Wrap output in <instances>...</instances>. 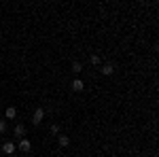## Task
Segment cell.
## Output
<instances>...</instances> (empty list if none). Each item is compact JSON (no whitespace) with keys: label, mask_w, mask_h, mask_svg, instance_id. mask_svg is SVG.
<instances>
[{"label":"cell","mask_w":159,"mask_h":157,"mask_svg":"<svg viewBox=\"0 0 159 157\" xmlns=\"http://www.w3.org/2000/svg\"><path fill=\"white\" fill-rule=\"evenodd\" d=\"M83 89H85V83H83L79 76H76V79L72 81V91H83Z\"/></svg>","instance_id":"cell-5"},{"label":"cell","mask_w":159,"mask_h":157,"mask_svg":"<svg viewBox=\"0 0 159 157\" xmlns=\"http://www.w3.org/2000/svg\"><path fill=\"white\" fill-rule=\"evenodd\" d=\"M15 149H17V146L13 145L11 140H7V142H2V153H4V155H13V153H15Z\"/></svg>","instance_id":"cell-2"},{"label":"cell","mask_w":159,"mask_h":157,"mask_svg":"<svg viewBox=\"0 0 159 157\" xmlns=\"http://www.w3.org/2000/svg\"><path fill=\"white\" fill-rule=\"evenodd\" d=\"M89 62H91V64H93V66H100V64H102V58H100L98 53H93V55H91V58H89Z\"/></svg>","instance_id":"cell-9"},{"label":"cell","mask_w":159,"mask_h":157,"mask_svg":"<svg viewBox=\"0 0 159 157\" xmlns=\"http://www.w3.org/2000/svg\"><path fill=\"white\" fill-rule=\"evenodd\" d=\"M7 132V119H0V134Z\"/></svg>","instance_id":"cell-12"},{"label":"cell","mask_w":159,"mask_h":157,"mask_svg":"<svg viewBox=\"0 0 159 157\" xmlns=\"http://www.w3.org/2000/svg\"><path fill=\"white\" fill-rule=\"evenodd\" d=\"M57 145H60L61 149H64V146H68V145H70V138H68V136H64V134H60V136H57Z\"/></svg>","instance_id":"cell-7"},{"label":"cell","mask_w":159,"mask_h":157,"mask_svg":"<svg viewBox=\"0 0 159 157\" xmlns=\"http://www.w3.org/2000/svg\"><path fill=\"white\" fill-rule=\"evenodd\" d=\"M51 134H57V136H60V125H57V123H51Z\"/></svg>","instance_id":"cell-11"},{"label":"cell","mask_w":159,"mask_h":157,"mask_svg":"<svg viewBox=\"0 0 159 157\" xmlns=\"http://www.w3.org/2000/svg\"><path fill=\"white\" fill-rule=\"evenodd\" d=\"M43 119H45V109H40V106H38V109L34 110V115H32V123H34V125H40Z\"/></svg>","instance_id":"cell-1"},{"label":"cell","mask_w":159,"mask_h":157,"mask_svg":"<svg viewBox=\"0 0 159 157\" xmlns=\"http://www.w3.org/2000/svg\"><path fill=\"white\" fill-rule=\"evenodd\" d=\"M112 72H115V66H112V64H104V66H102V74L110 76Z\"/></svg>","instance_id":"cell-8"},{"label":"cell","mask_w":159,"mask_h":157,"mask_svg":"<svg viewBox=\"0 0 159 157\" xmlns=\"http://www.w3.org/2000/svg\"><path fill=\"white\" fill-rule=\"evenodd\" d=\"M30 149H32V142H30L28 138H21V140H19V151H24V153H30Z\"/></svg>","instance_id":"cell-3"},{"label":"cell","mask_w":159,"mask_h":157,"mask_svg":"<svg viewBox=\"0 0 159 157\" xmlns=\"http://www.w3.org/2000/svg\"><path fill=\"white\" fill-rule=\"evenodd\" d=\"M13 134H15V136H17L19 140H21V138L25 136V127L21 125V123H17V125H15V130H13Z\"/></svg>","instance_id":"cell-4"},{"label":"cell","mask_w":159,"mask_h":157,"mask_svg":"<svg viewBox=\"0 0 159 157\" xmlns=\"http://www.w3.org/2000/svg\"><path fill=\"white\" fill-rule=\"evenodd\" d=\"M15 117H17V109L15 106H9L4 110V119H15Z\"/></svg>","instance_id":"cell-6"},{"label":"cell","mask_w":159,"mask_h":157,"mask_svg":"<svg viewBox=\"0 0 159 157\" xmlns=\"http://www.w3.org/2000/svg\"><path fill=\"white\" fill-rule=\"evenodd\" d=\"M81 70H83V64H81V62H74V64H72V72L74 74H81Z\"/></svg>","instance_id":"cell-10"}]
</instances>
